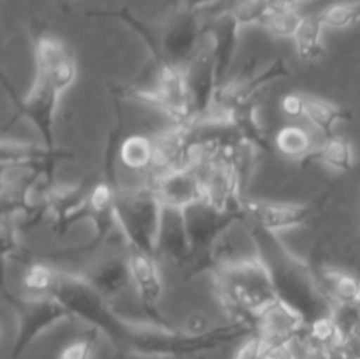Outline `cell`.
Returning a JSON list of instances; mask_svg holds the SVG:
<instances>
[{"label":"cell","mask_w":360,"mask_h":359,"mask_svg":"<svg viewBox=\"0 0 360 359\" xmlns=\"http://www.w3.org/2000/svg\"><path fill=\"white\" fill-rule=\"evenodd\" d=\"M252 234L259 259L269 273L281 305L294 312L306 327L322 317L333 315L336 303L326 291L320 277L313 273L309 264L288 250L276 232L252 224Z\"/></svg>","instance_id":"obj_1"},{"label":"cell","mask_w":360,"mask_h":359,"mask_svg":"<svg viewBox=\"0 0 360 359\" xmlns=\"http://www.w3.org/2000/svg\"><path fill=\"white\" fill-rule=\"evenodd\" d=\"M211 280L218 301L234 320L257 326V320L280 303L269 273L259 257L214 267Z\"/></svg>","instance_id":"obj_2"},{"label":"cell","mask_w":360,"mask_h":359,"mask_svg":"<svg viewBox=\"0 0 360 359\" xmlns=\"http://www.w3.org/2000/svg\"><path fill=\"white\" fill-rule=\"evenodd\" d=\"M53 298L58 299L74 319H81L101 331L116 351L127 354L134 338L146 320H130L120 315L109 299H105L83 275L60 271Z\"/></svg>","instance_id":"obj_3"},{"label":"cell","mask_w":360,"mask_h":359,"mask_svg":"<svg viewBox=\"0 0 360 359\" xmlns=\"http://www.w3.org/2000/svg\"><path fill=\"white\" fill-rule=\"evenodd\" d=\"M164 204L155 194L150 183L136 189H120L116 196V220L123 241L143 248L144 252L155 256L158 225Z\"/></svg>","instance_id":"obj_4"},{"label":"cell","mask_w":360,"mask_h":359,"mask_svg":"<svg viewBox=\"0 0 360 359\" xmlns=\"http://www.w3.org/2000/svg\"><path fill=\"white\" fill-rule=\"evenodd\" d=\"M183 211L192 246V264L186 271V278L190 280L200 273H210V259L214 245L232 225L246 220L248 217L245 211L221 210L206 199L190 204Z\"/></svg>","instance_id":"obj_5"},{"label":"cell","mask_w":360,"mask_h":359,"mask_svg":"<svg viewBox=\"0 0 360 359\" xmlns=\"http://www.w3.org/2000/svg\"><path fill=\"white\" fill-rule=\"evenodd\" d=\"M4 299L13 306L18 317V333L11 348V359H20L30 348V345L53 326L62 320L74 319L69 310L53 296L20 298V296L11 294L6 289Z\"/></svg>","instance_id":"obj_6"},{"label":"cell","mask_w":360,"mask_h":359,"mask_svg":"<svg viewBox=\"0 0 360 359\" xmlns=\"http://www.w3.org/2000/svg\"><path fill=\"white\" fill-rule=\"evenodd\" d=\"M329 194L330 189H326L315 199L302 204L245 199V211L253 225H259L266 231L278 234L281 231L308 225L319 215V211L326 206Z\"/></svg>","instance_id":"obj_7"},{"label":"cell","mask_w":360,"mask_h":359,"mask_svg":"<svg viewBox=\"0 0 360 359\" xmlns=\"http://www.w3.org/2000/svg\"><path fill=\"white\" fill-rule=\"evenodd\" d=\"M206 32L200 25L197 11L178 7L162 28L158 39L162 55L169 63L185 69L199 51V41Z\"/></svg>","instance_id":"obj_8"},{"label":"cell","mask_w":360,"mask_h":359,"mask_svg":"<svg viewBox=\"0 0 360 359\" xmlns=\"http://www.w3.org/2000/svg\"><path fill=\"white\" fill-rule=\"evenodd\" d=\"M60 92L53 84L51 77L42 69L35 67V80L30 94L25 99H14L16 109L21 116L28 120L42 137V143L49 150H58L55 139V116L58 109Z\"/></svg>","instance_id":"obj_9"},{"label":"cell","mask_w":360,"mask_h":359,"mask_svg":"<svg viewBox=\"0 0 360 359\" xmlns=\"http://www.w3.org/2000/svg\"><path fill=\"white\" fill-rule=\"evenodd\" d=\"M123 246H125L127 257H129L134 289L139 296V301L143 305L144 313L148 315V320H153L160 326L174 329V326L164 319L160 308H158L162 294H164V284H162L160 273H158L157 259L136 245L123 241Z\"/></svg>","instance_id":"obj_10"},{"label":"cell","mask_w":360,"mask_h":359,"mask_svg":"<svg viewBox=\"0 0 360 359\" xmlns=\"http://www.w3.org/2000/svg\"><path fill=\"white\" fill-rule=\"evenodd\" d=\"M157 160L151 176L169 171L195 169V132L193 125L172 123L171 129L153 137Z\"/></svg>","instance_id":"obj_11"},{"label":"cell","mask_w":360,"mask_h":359,"mask_svg":"<svg viewBox=\"0 0 360 359\" xmlns=\"http://www.w3.org/2000/svg\"><path fill=\"white\" fill-rule=\"evenodd\" d=\"M185 77L186 88H188L192 123H195L210 111L218 88L213 46L197 51L192 62L185 67Z\"/></svg>","instance_id":"obj_12"},{"label":"cell","mask_w":360,"mask_h":359,"mask_svg":"<svg viewBox=\"0 0 360 359\" xmlns=\"http://www.w3.org/2000/svg\"><path fill=\"white\" fill-rule=\"evenodd\" d=\"M157 259L169 260L174 266L188 267L192 264V246L186 231L185 211L181 208L164 206L155 243Z\"/></svg>","instance_id":"obj_13"},{"label":"cell","mask_w":360,"mask_h":359,"mask_svg":"<svg viewBox=\"0 0 360 359\" xmlns=\"http://www.w3.org/2000/svg\"><path fill=\"white\" fill-rule=\"evenodd\" d=\"M35 67L51 77L60 94L69 90L77 77V65L72 51L60 39L48 34L35 37Z\"/></svg>","instance_id":"obj_14"},{"label":"cell","mask_w":360,"mask_h":359,"mask_svg":"<svg viewBox=\"0 0 360 359\" xmlns=\"http://www.w3.org/2000/svg\"><path fill=\"white\" fill-rule=\"evenodd\" d=\"M155 194L164 206L188 208L190 204L204 199V187L195 169L185 171H169L153 175L150 178Z\"/></svg>","instance_id":"obj_15"},{"label":"cell","mask_w":360,"mask_h":359,"mask_svg":"<svg viewBox=\"0 0 360 359\" xmlns=\"http://www.w3.org/2000/svg\"><path fill=\"white\" fill-rule=\"evenodd\" d=\"M83 277L111 303L120 298L130 285H134L127 252L105 257L91 266Z\"/></svg>","instance_id":"obj_16"},{"label":"cell","mask_w":360,"mask_h":359,"mask_svg":"<svg viewBox=\"0 0 360 359\" xmlns=\"http://www.w3.org/2000/svg\"><path fill=\"white\" fill-rule=\"evenodd\" d=\"M239 30H241V25L229 9L220 18H217L207 30L213 39L211 46H213L214 65H217L218 87L227 81V74L234 62L236 49H238Z\"/></svg>","instance_id":"obj_17"},{"label":"cell","mask_w":360,"mask_h":359,"mask_svg":"<svg viewBox=\"0 0 360 359\" xmlns=\"http://www.w3.org/2000/svg\"><path fill=\"white\" fill-rule=\"evenodd\" d=\"M309 164H323L340 172H348L354 169V148L345 137H323L322 143L315 144L311 153L301 162L302 168Z\"/></svg>","instance_id":"obj_18"},{"label":"cell","mask_w":360,"mask_h":359,"mask_svg":"<svg viewBox=\"0 0 360 359\" xmlns=\"http://www.w3.org/2000/svg\"><path fill=\"white\" fill-rule=\"evenodd\" d=\"M118 160L123 168L130 171H153L155 160H157L155 139L143 134H130L123 137L118 150Z\"/></svg>","instance_id":"obj_19"},{"label":"cell","mask_w":360,"mask_h":359,"mask_svg":"<svg viewBox=\"0 0 360 359\" xmlns=\"http://www.w3.org/2000/svg\"><path fill=\"white\" fill-rule=\"evenodd\" d=\"M306 118L323 137H330L334 136L333 130L338 123L350 122L354 115L350 113V109L343 108V106L334 104L326 99L306 95Z\"/></svg>","instance_id":"obj_20"},{"label":"cell","mask_w":360,"mask_h":359,"mask_svg":"<svg viewBox=\"0 0 360 359\" xmlns=\"http://www.w3.org/2000/svg\"><path fill=\"white\" fill-rule=\"evenodd\" d=\"M322 32L323 23L320 20V14H311V16L302 18L294 39L295 49L302 62H315L323 55L326 48L322 44Z\"/></svg>","instance_id":"obj_21"},{"label":"cell","mask_w":360,"mask_h":359,"mask_svg":"<svg viewBox=\"0 0 360 359\" xmlns=\"http://www.w3.org/2000/svg\"><path fill=\"white\" fill-rule=\"evenodd\" d=\"M273 143L274 148H276L283 157L290 158V160H297L299 164H301V162L311 153L313 148H315L311 134L306 129H302V127L295 125V123L281 127V129L274 134Z\"/></svg>","instance_id":"obj_22"},{"label":"cell","mask_w":360,"mask_h":359,"mask_svg":"<svg viewBox=\"0 0 360 359\" xmlns=\"http://www.w3.org/2000/svg\"><path fill=\"white\" fill-rule=\"evenodd\" d=\"M60 271L44 260H28L21 275V285L30 298L51 296Z\"/></svg>","instance_id":"obj_23"},{"label":"cell","mask_w":360,"mask_h":359,"mask_svg":"<svg viewBox=\"0 0 360 359\" xmlns=\"http://www.w3.org/2000/svg\"><path fill=\"white\" fill-rule=\"evenodd\" d=\"M320 280L334 303L360 301V282L354 275L336 270V267H323Z\"/></svg>","instance_id":"obj_24"},{"label":"cell","mask_w":360,"mask_h":359,"mask_svg":"<svg viewBox=\"0 0 360 359\" xmlns=\"http://www.w3.org/2000/svg\"><path fill=\"white\" fill-rule=\"evenodd\" d=\"M323 27L333 30H347L360 23V0H343L327 6L320 13Z\"/></svg>","instance_id":"obj_25"},{"label":"cell","mask_w":360,"mask_h":359,"mask_svg":"<svg viewBox=\"0 0 360 359\" xmlns=\"http://www.w3.org/2000/svg\"><path fill=\"white\" fill-rule=\"evenodd\" d=\"M302 18L304 16L299 14L297 9L269 11L262 27L267 28V32H271L276 37H294Z\"/></svg>","instance_id":"obj_26"},{"label":"cell","mask_w":360,"mask_h":359,"mask_svg":"<svg viewBox=\"0 0 360 359\" xmlns=\"http://www.w3.org/2000/svg\"><path fill=\"white\" fill-rule=\"evenodd\" d=\"M333 319L340 331L341 341L360 329V301L359 303H336L333 310Z\"/></svg>","instance_id":"obj_27"},{"label":"cell","mask_w":360,"mask_h":359,"mask_svg":"<svg viewBox=\"0 0 360 359\" xmlns=\"http://www.w3.org/2000/svg\"><path fill=\"white\" fill-rule=\"evenodd\" d=\"M229 11L239 21V25L245 27V25H262L271 9L264 4V0H238L234 6L229 7Z\"/></svg>","instance_id":"obj_28"},{"label":"cell","mask_w":360,"mask_h":359,"mask_svg":"<svg viewBox=\"0 0 360 359\" xmlns=\"http://www.w3.org/2000/svg\"><path fill=\"white\" fill-rule=\"evenodd\" d=\"M98 336H101V331L90 327L83 336L74 340L72 344L65 345L63 351L60 352L58 359H91Z\"/></svg>","instance_id":"obj_29"},{"label":"cell","mask_w":360,"mask_h":359,"mask_svg":"<svg viewBox=\"0 0 360 359\" xmlns=\"http://www.w3.org/2000/svg\"><path fill=\"white\" fill-rule=\"evenodd\" d=\"M280 108L287 118H302V116H306V95L290 92V94L283 95V99L280 101Z\"/></svg>","instance_id":"obj_30"},{"label":"cell","mask_w":360,"mask_h":359,"mask_svg":"<svg viewBox=\"0 0 360 359\" xmlns=\"http://www.w3.org/2000/svg\"><path fill=\"white\" fill-rule=\"evenodd\" d=\"M264 352H266V344H264L262 336L259 333H253L241 345L234 359H262Z\"/></svg>","instance_id":"obj_31"},{"label":"cell","mask_w":360,"mask_h":359,"mask_svg":"<svg viewBox=\"0 0 360 359\" xmlns=\"http://www.w3.org/2000/svg\"><path fill=\"white\" fill-rule=\"evenodd\" d=\"M333 352L341 359H360V329L341 341Z\"/></svg>","instance_id":"obj_32"},{"label":"cell","mask_w":360,"mask_h":359,"mask_svg":"<svg viewBox=\"0 0 360 359\" xmlns=\"http://www.w3.org/2000/svg\"><path fill=\"white\" fill-rule=\"evenodd\" d=\"M210 329L211 327L210 322H207V317L202 315V313H192L185 322V333L202 334Z\"/></svg>","instance_id":"obj_33"},{"label":"cell","mask_w":360,"mask_h":359,"mask_svg":"<svg viewBox=\"0 0 360 359\" xmlns=\"http://www.w3.org/2000/svg\"><path fill=\"white\" fill-rule=\"evenodd\" d=\"M301 0H264L271 11H283V9H297V4Z\"/></svg>","instance_id":"obj_34"},{"label":"cell","mask_w":360,"mask_h":359,"mask_svg":"<svg viewBox=\"0 0 360 359\" xmlns=\"http://www.w3.org/2000/svg\"><path fill=\"white\" fill-rule=\"evenodd\" d=\"M301 359H333V358H330V352L304 348V355H301Z\"/></svg>","instance_id":"obj_35"},{"label":"cell","mask_w":360,"mask_h":359,"mask_svg":"<svg viewBox=\"0 0 360 359\" xmlns=\"http://www.w3.org/2000/svg\"><path fill=\"white\" fill-rule=\"evenodd\" d=\"M330 358H333V359H341L340 355H336V354H334V352H330Z\"/></svg>","instance_id":"obj_36"}]
</instances>
